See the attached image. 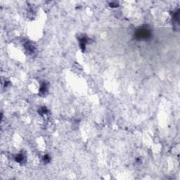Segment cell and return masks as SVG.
<instances>
[{
	"mask_svg": "<svg viewBox=\"0 0 180 180\" xmlns=\"http://www.w3.org/2000/svg\"><path fill=\"white\" fill-rule=\"evenodd\" d=\"M151 35V32L147 28H140L136 32V37L138 39H147Z\"/></svg>",
	"mask_w": 180,
	"mask_h": 180,
	"instance_id": "obj_1",
	"label": "cell"
},
{
	"mask_svg": "<svg viewBox=\"0 0 180 180\" xmlns=\"http://www.w3.org/2000/svg\"><path fill=\"white\" fill-rule=\"evenodd\" d=\"M23 155H21V154H20V155H19L16 157V161L21 162L23 160Z\"/></svg>",
	"mask_w": 180,
	"mask_h": 180,
	"instance_id": "obj_2",
	"label": "cell"
}]
</instances>
